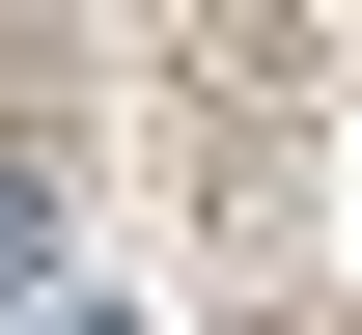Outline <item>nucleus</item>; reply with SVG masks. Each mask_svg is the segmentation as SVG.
<instances>
[{"mask_svg":"<svg viewBox=\"0 0 362 335\" xmlns=\"http://www.w3.org/2000/svg\"><path fill=\"white\" fill-rule=\"evenodd\" d=\"M28 251H56V195H28V168H0V307H28Z\"/></svg>","mask_w":362,"mask_h":335,"instance_id":"nucleus-1","label":"nucleus"}]
</instances>
